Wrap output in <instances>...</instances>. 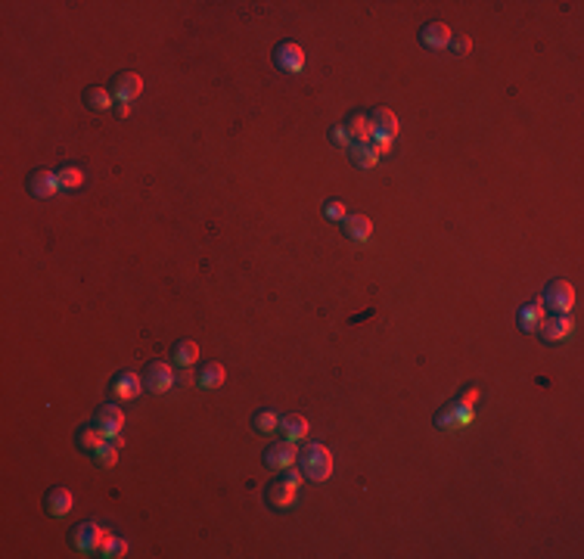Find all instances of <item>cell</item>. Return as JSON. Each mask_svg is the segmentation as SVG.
<instances>
[{"label":"cell","instance_id":"4fadbf2b","mask_svg":"<svg viewBox=\"0 0 584 559\" xmlns=\"http://www.w3.org/2000/svg\"><path fill=\"white\" fill-rule=\"evenodd\" d=\"M419 38H423V44L429 47V50H442V47H448L451 44V28L444 22H429L423 31H419Z\"/></svg>","mask_w":584,"mask_h":559},{"label":"cell","instance_id":"277c9868","mask_svg":"<svg viewBox=\"0 0 584 559\" xmlns=\"http://www.w3.org/2000/svg\"><path fill=\"white\" fill-rule=\"evenodd\" d=\"M171 385H174V373H171L168 364H162V360H152V364L143 370V389H146V392L162 395V392H168Z\"/></svg>","mask_w":584,"mask_h":559},{"label":"cell","instance_id":"ac0fdd59","mask_svg":"<svg viewBox=\"0 0 584 559\" xmlns=\"http://www.w3.org/2000/svg\"><path fill=\"white\" fill-rule=\"evenodd\" d=\"M140 385H143V376H137V373H122V376H115V395H118V398H125V401L137 398Z\"/></svg>","mask_w":584,"mask_h":559},{"label":"cell","instance_id":"f546056e","mask_svg":"<svg viewBox=\"0 0 584 559\" xmlns=\"http://www.w3.org/2000/svg\"><path fill=\"white\" fill-rule=\"evenodd\" d=\"M127 553V544H125V540H109V544H106V553H103V556H125Z\"/></svg>","mask_w":584,"mask_h":559},{"label":"cell","instance_id":"2e32d148","mask_svg":"<svg viewBox=\"0 0 584 559\" xmlns=\"http://www.w3.org/2000/svg\"><path fill=\"white\" fill-rule=\"evenodd\" d=\"M342 227H345V234L351 239H360V243H364V239H370V234H373V224H370L367 214H345Z\"/></svg>","mask_w":584,"mask_h":559},{"label":"cell","instance_id":"8992f818","mask_svg":"<svg viewBox=\"0 0 584 559\" xmlns=\"http://www.w3.org/2000/svg\"><path fill=\"white\" fill-rule=\"evenodd\" d=\"M273 59H277V66L283 68V72H302L305 50L298 47L296 41H283V44L277 47V53H273Z\"/></svg>","mask_w":584,"mask_h":559},{"label":"cell","instance_id":"7402d4cb","mask_svg":"<svg viewBox=\"0 0 584 559\" xmlns=\"http://www.w3.org/2000/svg\"><path fill=\"white\" fill-rule=\"evenodd\" d=\"M118 447H122V438H113V442H109V444H103V447H97V451H93V457H97V463H100V466H113V463L118 460Z\"/></svg>","mask_w":584,"mask_h":559},{"label":"cell","instance_id":"d6986e66","mask_svg":"<svg viewBox=\"0 0 584 559\" xmlns=\"http://www.w3.org/2000/svg\"><path fill=\"white\" fill-rule=\"evenodd\" d=\"M171 355H174L177 367H190V364H196V357H199V345H196L193 339H184V342H177Z\"/></svg>","mask_w":584,"mask_h":559},{"label":"cell","instance_id":"7a4b0ae2","mask_svg":"<svg viewBox=\"0 0 584 559\" xmlns=\"http://www.w3.org/2000/svg\"><path fill=\"white\" fill-rule=\"evenodd\" d=\"M544 305L553 308L556 314H569L572 305H575V289L569 280H553L551 286L544 292Z\"/></svg>","mask_w":584,"mask_h":559},{"label":"cell","instance_id":"e0dca14e","mask_svg":"<svg viewBox=\"0 0 584 559\" xmlns=\"http://www.w3.org/2000/svg\"><path fill=\"white\" fill-rule=\"evenodd\" d=\"M280 432L289 438V442H302L308 435V419L302 414H286L280 417Z\"/></svg>","mask_w":584,"mask_h":559},{"label":"cell","instance_id":"7c38bea8","mask_svg":"<svg viewBox=\"0 0 584 559\" xmlns=\"http://www.w3.org/2000/svg\"><path fill=\"white\" fill-rule=\"evenodd\" d=\"M100 540H103V531H100V526H93V522H84V526H78V531H75V547L88 556L100 550Z\"/></svg>","mask_w":584,"mask_h":559},{"label":"cell","instance_id":"5bb4252c","mask_svg":"<svg viewBox=\"0 0 584 559\" xmlns=\"http://www.w3.org/2000/svg\"><path fill=\"white\" fill-rule=\"evenodd\" d=\"M140 90H143V78H140L137 72H122V75L115 78V97H118V100L131 103Z\"/></svg>","mask_w":584,"mask_h":559},{"label":"cell","instance_id":"3957f363","mask_svg":"<svg viewBox=\"0 0 584 559\" xmlns=\"http://www.w3.org/2000/svg\"><path fill=\"white\" fill-rule=\"evenodd\" d=\"M296 460H298V447H296V442H289V438L268 447V454H264V466L273 469V472H283V469L296 466Z\"/></svg>","mask_w":584,"mask_h":559},{"label":"cell","instance_id":"f1b7e54d","mask_svg":"<svg viewBox=\"0 0 584 559\" xmlns=\"http://www.w3.org/2000/svg\"><path fill=\"white\" fill-rule=\"evenodd\" d=\"M330 137H333V143H336V146H348V143H351V137H348V131H345V125H336Z\"/></svg>","mask_w":584,"mask_h":559},{"label":"cell","instance_id":"484cf974","mask_svg":"<svg viewBox=\"0 0 584 559\" xmlns=\"http://www.w3.org/2000/svg\"><path fill=\"white\" fill-rule=\"evenodd\" d=\"M56 177H59V187H66V190H78V187L84 184V171L81 168H63Z\"/></svg>","mask_w":584,"mask_h":559},{"label":"cell","instance_id":"ba28073f","mask_svg":"<svg viewBox=\"0 0 584 559\" xmlns=\"http://www.w3.org/2000/svg\"><path fill=\"white\" fill-rule=\"evenodd\" d=\"M122 426H125V414H122V407H118V404H106V407H100L97 429H100L103 435H106V438H115Z\"/></svg>","mask_w":584,"mask_h":559},{"label":"cell","instance_id":"8fae6325","mask_svg":"<svg viewBox=\"0 0 584 559\" xmlns=\"http://www.w3.org/2000/svg\"><path fill=\"white\" fill-rule=\"evenodd\" d=\"M569 333H572V320L565 314L544 317V320H541V335H544V342H560Z\"/></svg>","mask_w":584,"mask_h":559},{"label":"cell","instance_id":"52a82bcc","mask_svg":"<svg viewBox=\"0 0 584 559\" xmlns=\"http://www.w3.org/2000/svg\"><path fill=\"white\" fill-rule=\"evenodd\" d=\"M370 122H373V134L380 137V140H395V137H398V118H395L392 109H385V106L373 109Z\"/></svg>","mask_w":584,"mask_h":559},{"label":"cell","instance_id":"d6a6232c","mask_svg":"<svg viewBox=\"0 0 584 559\" xmlns=\"http://www.w3.org/2000/svg\"><path fill=\"white\" fill-rule=\"evenodd\" d=\"M127 112H131V103H125V100H118V115H127Z\"/></svg>","mask_w":584,"mask_h":559},{"label":"cell","instance_id":"9c48e42d","mask_svg":"<svg viewBox=\"0 0 584 559\" xmlns=\"http://www.w3.org/2000/svg\"><path fill=\"white\" fill-rule=\"evenodd\" d=\"M298 488L292 485V481L286 479H280V481H273V485L268 488V503L271 506H277V510H289V506H296V494Z\"/></svg>","mask_w":584,"mask_h":559},{"label":"cell","instance_id":"30bf717a","mask_svg":"<svg viewBox=\"0 0 584 559\" xmlns=\"http://www.w3.org/2000/svg\"><path fill=\"white\" fill-rule=\"evenodd\" d=\"M44 506H47V513L50 516H56V519H66L68 513H72V506H75V497L68 488H53L47 497H44Z\"/></svg>","mask_w":584,"mask_h":559},{"label":"cell","instance_id":"6da1fadb","mask_svg":"<svg viewBox=\"0 0 584 559\" xmlns=\"http://www.w3.org/2000/svg\"><path fill=\"white\" fill-rule=\"evenodd\" d=\"M298 463H302V476L311 481H326L333 472V454L323 444H308L298 454Z\"/></svg>","mask_w":584,"mask_h":559},{"label":"cell","instance_id":"cb8c5ba5","mask_svg":"<svg viewBox=\"0 0 584 559\" xmlns=\"http://www.w3.org/2000/svg\"><path fill=\"white\" fill-rule=\"evenodd\" d=\"M351 159H355L358 168H373L380 156L373 152V146H358V143H355V146H351Z\"/></svg>","mask_w":584,"mask_h":559},{"label":"cell","instance_id":"44dd1931","mask_svg":"<svg viewBox=\"0 0 584 559\" xmlns=\"http://www.w3.org/2000/svg\"><path fill=\"white\" fill-rule=\"evenodd\" d=\"M199 385L202 389H218V385H224V367L214 360V364H209L199 373Z\"/></svg>","mask_w":584,"mask_h":559},{"label":"cell","instance_id":"83f0119b","mask_svg":"<svg viewBox=\"0 0 584 559\" xmlns=\"http://www.w3.org/2000/svg\"><path fill=\"white\" fill-rule=\"evenodd\" d=\"M345 202H339V199H333V202H326V218H333V221H345Z\"/></svg>","mask_w":584,"mask_h":559},{"label":"cell","instance_id":"1f68e13d","mask_svg":"<svg viewBox=\"0 0 584 559\" xmlns=\"http://www.w3.org/2000/svg\"><path fill=\"white\" fill-rule=\"evenodd\" d=\"M286 481H292V485H296V488L302 485V476H298V472H296V466H289V469H286Z\"/></svg>","mask_w":584,"mask_h":559},{"label":"cell","instance_id":"603a6c76","mask_svg":"<svg viewBox=\"0 0 584 559\" xmlns=\"http://www.w3.org/2000/svg\"><path fill=\"white\" fill-rule=\"evenodd\" d=\"M519 320L526 330H535V326H541V320H544V305L541 302H531L522 308V314H519Z\"/></svg>","mask_w":584,"mask_h":559},{"label":"cell","instance_id":"5b68a950","mask_svg":"<svg viewBox=\"0 0 584 559\" xmlns=\"http://www.w3.org/2000/svg\"><path fill=\"white\" fill-rule=\"evenodd\" d=\"M345 131H348V137L358 146H370L373 137H376L373 134V122H370V115H367V112H351L348 122H345Z\"/></svg>","mask_w":584,"mask_h":559},{"label":"cell","instance_id":"9a60e30c","mask_svg":"<svg viewBox=\"0 0 584 559\" xmlns=\"http://www.w3.org/2000/svg\"><path fill=\"white\" fill-rule=\"evenodd\" d=\"M28 187H31V193L38 196V199H47V196H53L59 190V177L53 174V171H34Z\"/></svg>","mask_w":584,"mask_h":559},{"label":"cell","instance_id":"d4e9b609","mask_svg":"<svg viewBox=\"0 0 584 559\" xmlns=\"http://www.w3.org/2000/svg\"><path fill=\"white\" fill-rule=\"evenodd\" d=\"M84 97H88V106H90V109H97V112H103V109L113 106V93L103 90V88H90L88 93H84Z\"/></svg>","mask_w":584,"mask_h":559},{"label":"cell","instance_id":"ffe728a7","mask_svg":"<svg viewBox=\"0 0 584 559\" xmlns=\"http://www.w3.org/2000/svg\"><path fill=\"white\" fill-rule=\"evenodd\" d=\"M252 426H255V432H261V435H273V432H280V417L273 414V410H259L252 419Z\"/></svg>","mask_w":584,"mask_h":559},{"label":"cell","instance_id":"4316f807","mask_svg":"<svg viewBox=\"0 0 584 559\" xmlns=\"http://www.w3.org/2000/svg\"><path fill=\"white\" fill-rule=\"evenodd\" d=\"M78 444L84 447V451H97V447H103V444H106V435H103L100 432V429H84V432L78 435Z\"/></svg>","mask_w":584,"mask_h":559},{"label":"cell","instance_id":"4dcf8cb0","mask_svg":"<svg viewBox=\"0 0 584 559\" xmlns=\"http://www.w3.org/2000/svg\"><path fill=\"white\" fill-rule=\"evenodd\" d=\"M451 47L457 50V53H469L472 41H469V38H451Z\"/></svg>","mask_w":584,"mask_h":559}]
</instances>
